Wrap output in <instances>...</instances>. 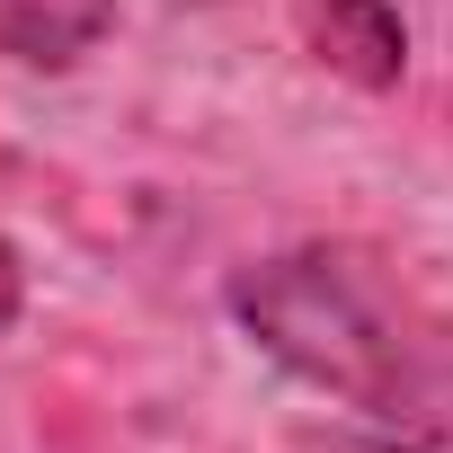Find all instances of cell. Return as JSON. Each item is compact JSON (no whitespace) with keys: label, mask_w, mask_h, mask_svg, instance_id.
Returning <instances> with one entry per match:
<instances>
[{"label":"cell","mask_w":453,"mask_h":453,"mask_svg":"<svg viewBox=\"0 0 453 453\" xmlns=\"http://www.w3.org/2000/svg\"><path fill=\"white\" fill-rule=\"evenodd\" d=\"M232 320L294 382L365 409L373 426L453 453V303L418 294L365 250L311 241L232 276Z\"/></svg>","instance_id":"obj_1"},{"label":"cell","mask_w":453,"mask_h":453,"mask_svg":"<svg viewBox=\"0 0 453 453\" xmlns=\"http://www.w3.org/2000/svg\"><path fill=\"white\" fill-rule=\"evenodd\" d=\"M116 27V0H0V63L19 72H72Z\"/></svg>","instance_id":"obj_2"},{"label":"cell","mask_w":453,"mask_h":453,"mask_svg":"<svg viewBox=\"0 0 453 453\" xmlns=\"http://www.w3.org/2000/svg\"><path fill=\"white\" fill-rule=\"evenodd\" d=\"M320 45L329 63L365 72V81H400V19L382 10V0H320Z\"/></svg>","instance_id":"obj_3"},{"label":"cell","mask_w":453,"mask_h":453,"mask_svg":"<svg viewBox=\"0 0 453 453\" xmlns=\"http://www.w3.org/2000/svg\"><path fill=\"white\" fill-rule=\"evenodd\" d=\"M285 453H426V444H409V435H303Z\"/></svg>","instance_id":"obj_4"},{"label":"cell","mask_w":453,"mask_h":453,"mask_svg":"<svg viewBox=\"0 0 453 453\" xmlns=\"http://www.w3.org/2000/svg\"><path fill=\"white\" fill-rule=\"evenodd\" d=\"M10 320H19V250L0 241V329H10Z\"/></svg>","instance_id":"obj_5"}]
</instances>
